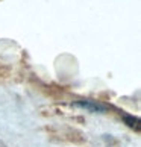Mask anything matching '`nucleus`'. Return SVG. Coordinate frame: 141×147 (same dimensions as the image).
Segmentation results:
<instances>
[{
    "instance_id": "3",
    "label": "nucleus",
    "mask_w": 141,
    "mask_h": 147,
    "mask_svg": "<svg viewBox=\"0 0 141 147\" xmlns=\"http://www.w3.org/2000/svg\"><path fill=\"white\" fill-rule=\"evenodd\" d=\"M0 147H6V144H5V143H3L2 140H0Z\"/></svg>"
},
{
    "instance_id": "2",
    "label": "nucleus",
    "mask_w": 141,
    "mask_h": 147,
    "mask_svg": "<svg viewBox=\"0 0 141 147\" xmlns=\"http://www.w3.org/2000/svg\"><path fill=\"white\" fill-rule=\"evenodd\" d=\"M124 121L128 123V126H131V127H137V124H138V118H135V117H131V115H124Z\"/></svg>"
},
{
    "instance_id": "1",
    "label": "nucleus",
    "mask_w": 141,
    "mask_h": 147,
    "mask_svg": "<svg viewBox=\"0 0 141 147\" xmlns=\"http://www.w3.org/2000/svg\"><path fill=\"white\" fill-rule=\"evenodd\" d=\"M74 108H82V109H86L90 112H106V106L100 105L94 100H79L73 103Z\"/></svg>"
}]
</instances>
